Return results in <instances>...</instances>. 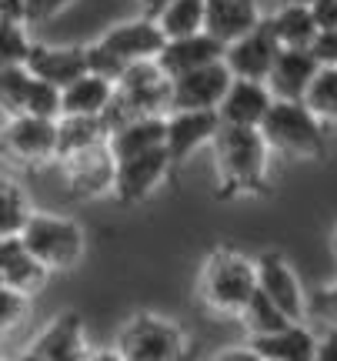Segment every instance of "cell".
<instances>
[{
	"mask_svg": "<svg viewBox=\"0 0 337 361\" xmlns=\"http://www.w3.org/2000/svg\"><path fill=\"white\" fill-rule=\"evenodd\" d=\"M217 197H264L271 191V147L254 128H221L210 144Z\"/></svg>",
	"mask_w": 337,
	"mask_h": 361,
	"instance_id": "obj_1",
	"label": "cell"
},
{
	"mask_svg": "<svg viewBox=\"0 0 337 361\" xmlns=\"http://www.w3.org/2000/svg\"><path fill=\"white\" fill-rule=\"evenodd\" d=\"M194 291L210 314L237 322V314L244 311L250 295L257 291L254 258L231 245L210 247L204 255V261H201V268H197Z\"/></svg>",
	"mask_w": 337,
	"mask_h": 361,
	"instance_id": "obj_2",
	"label": "cell"
},
{
	"mask_svg": "<svg viewBox=\"0 0 337 361\" xmlns=\"http://www.w3.org/2000/svg\"><path fill=\"white\" fill-rule=\"evenodd\" d=\"M114 348L124 361H191L194 341L177 318L160 311H134L117 328Z\"/></svg>",
	"mask_w": 337,
	"mask_h": 361,
	"instance_id": "obj_3",
	"label": "cell"
},
{
	"mask_svg": "<svg viewBox=\"0 0 337 361\" xmlns=\"http://www.w3.org/2000/svg\"><path fill=\"white\" fill-rule=\"evenodd\" d=\"M20 241L27 251L44 264L47 274H67L80 268V261L87 258V231L77 218H67L57 211H37L27 218Z\"/></svg>",
	"mask_w": 337,
	"mask_h": 361,
	"instance_id": "obj_4",
	"label": "cell"
},
{
	"mask_svg": "<svg viewBox=\"0 0 337 361\" xmlns=\"http://www.w3.org/2000/svg\"><path fill=\"white\" fill-rule=\"evenodd\" d=\"M260 137L267 141L271 154L287 157V161H324L331 151V141L321 130V124L314 121V114L304 104H284L274 101L264 124H260Z\"/></svg>",
	"mask_w": 337,
	"mask_h": 361,
	"instance_id": "obj_5",
	"label": "cell"
},
{
	"mask_svg": "<svg viewBox=\"0 0 337 361\" xmlns=\"http://www.w3.org/2000/svg\"><path fill=\"white\" fill-rule=\"evenodd\" d=\"M0 161L20 171H40L47 164H57V121H40L27 114L4 117Z\"/></svg>",
	"mask_w": 337,
	"mask_h": 361,
	"instance_id": "obj_6",
	"label": "cell"
},
{
	"mask_svg": "<svg viewBox=\"0 0 337 361\" xmlns=\"http://www.w3.org/2000/svg\"><path fill=\"white\" fill-rule=\"evenodd\" d=\"M254 271H257V291L284 314L287 322H307V291L300 284L298 268L291 264L284 251H277V247L257 251Z\"/></svg>",
	"mask_w": 337,
	"mask_h": 361,
	"instance_id": "obj_7",
	"label": "cell"
},
{
	"mask_svg": "<svg viewBox=\"0 0 337 361\" xmlns=\"http://www.w3.org/2000/svg\"><path fill=\"white\" fill-rule=\"evenodd\" d=\"M221 121L214 111H170L164 117V154L170 161L174 178L181 174L197 151L214 144Z\"/></svg>",
	"mask_w": 337,
	"mask_h": 361,
	"instance_id": "obj_8",
	"label": "cell"
},
{
	"mask_svg": "<svg viewBox=\"0 0 337 361\" xmlns=\"http://www.w3.org/2000/svg\"><path fill=\"white\" fill-rule=\"evenodd\" d=\"M167 180H174V171H170V161L164 154V147H160V151H151V154L117 161L110 197L120 207H137L144 201H151Z\"/></svg>",
	"mask_w": 337,
	"mask_h": 361,
	"instance_id": "obj_9",
	"label": "cell"
},
{
	"mask_svg": "<svg viewBox=\"0 0 337 361\" xmlns=\"http://www.w3.org/2000/svg\"><path fill=\"white\" fill-rule=\"evenodd\" d=\"M57 168H61L64 188L74 201H101V197H110V191H114L117 161L107 151V144L64 157V161H57Z\"/></svg>",
	"mask_w": 337,
	"mask_h": 361,
	"instance_id": "obj_10",
	"label": "cell"
},
{
	"mask_svg": "<svg viewBox=\"0 0 337 361\" xmlns=\"http://www.w3.org/2000/svg\"><path fill=\"white\" fill-rule=\"evenodd\" d=\"M101 51H107L120 67L141 64V61H157V54L164 47V34L157 30V24L151 17H130L120 24H110L94 40Z\"/></svg>",
	"mask_w": 337,
	"mask_h": 361,
	"instance_id": "obj_11",
	"label": "cell"
},
{
	"mask_svg": "<svg viewBox=\"0 0 337 361\" xmlns=\"http://www.w3.org/2000/svg\"><path fill=\"white\" fill-rule=\"evenodd\" d=\"M27 351L40 355L44 361H84L91 351L84 314L80 311H57L51 322L30 338Z\"/></svg>",
	"mask_w": 337,
	"mask_h": 361,
	"instance_id": "obj_12",
	"label": "cell"
},
{
	"mask_svg": "<svg viewBox=\"0 0 337 361\" xmlns=\"http://www.w3.org/2000/svg\"><path fill=\"white\" fill-rule=\"evenodd\" d=\"M231 80L234 78L224 67V61L197 67L184 78H174L170 80V111H214L217 114Z\"/></svg>",
	"mask_w": 337,
	"mask_h": 361,
	"instance_id": "obj_13",
	"label": "cell"
},
{
	"mask_svg": "<svg viewBox=\"0 0 337 361\" xmlns=\"http://www.w3.org/2000/svg\"><path fill=\"white\" fill-rule=\"evenodd\" d=\"M24 67L30 78L64 90L87 74V54H84V44H44V40H34Z\"/></svg>",
	"mask_w": 337,
	"mask_h": 361,
	"instance_id": "obj_14",
	"label": "cell"
},
{
	"mask_svg": "<svg viewBox=\"0 0 337 361\" xmlns=\"http://www.w3.org/2000/svg\"><path fill=\"white\" fill-rule=\"evenodd\" d=\"M277 54H281V47H277L271 27H267V17H264L260 27H254L250 34H244L241 40L224 47V67L231 71L234 80H257V84H264L274 61H277Z\"/></svg>",
	"mask_w": 337,
	"mask_h": 361,
	"instance_id": "obj_15",
	"label": "cell"
},
{
	"mask_svg": "<svg viewBox=\"0 0 337 361\" xmlns=\"http://www.w3.org/2000/svg\"><path fill=\"white\" fill-rule=\"evenodd\" d=\"M267 13L260 11L257 0H204V34L214 37L221 47L241 40L260 27Z\"/></svg>",
	"mask_w": 337,
	"mask_h": 361,
	"instance_id": "obj_16",
	"label": "cell"
},
{
	"mask_svg": "<svg viewBox=\"0 0 337 361\" xmlns=\"http://www.w3.org/2000/svg\"><path fill=\"white\" fill-rule=\"evenodd\" d=\"M271 90L267 84L257 80H231V87L224 94L221 107H217V121L221 128H254L264 124V117L271 111Z\"/></svg>",
	"mask_w": 337,
	"mask_h": 361,
	"instance_id": "obj_17",
	"label": "cell"
},
{
	"mask_svg": "<svg viewBox=\"0 0 337 361\" xmlns=\"http://www.w3.org/2000/svg\"><path fill=\"white\" fill-rule=\"evenodd\" d=\"M317 61L311 57V51H281L274 61L271 74H267V90L274 101L284 104H304V94L317 78Z\"/></svg>",
	"mask_w": 337,
	"mask_h": 361,
	"instance_id": "obj_18",
	"label": "cell"
},
{
	"mask_svg": "<svg viewBox=\"0 0 337 361\" xmlns=\"http://www.w3.org/2000/svg\"><path fill=\"white\" fill-rule=\"evenodd\" d=\"M47 281H51V274L27 251V245L20 241V234L0 238V284H4V288L34 298L37 291L47 288Z\"/></svg>",
	"mask_w": 337,
	"mask_h": 361,
	"instance_id": "obj_19",
	"label": "cell"
},
{
	"mask_svg": "<svg viewBox=\"0 0 337 361\" xmlns=\"http://www.w3.org/2000/svg\"><path fill=\"white\" fill-rule=\"evenodd\" d=\"M224 61V47L208 34H194V37H177V40H164V47L157 54V67L167 74L170 80L184 78L197 67H208Z\"/></svg>",
	"mask_w": 337,
	"mask_h": 361,
	"instance_id": "obj_20",
	"label": "cell"
},
{
	"mask_svg": "<svg viewBox=\"0 0 337 361\" xmlns=\"http://www.w3.org/2000/svg\"><path fill=\"white\" fill-rule=\"evenodd\" d=\"M247 345L257 351L260 361H314L317 335L307 322H294L264 338H247Z\"/></svg>",
	"mask_w": 337,
	"mask_h": 361,
	"instance_id": "obj_21",
	"label": "cell"
},
{
	"mask_svg": "<svg viewBox=\"0 0 337 361\" xmlns=\"http://www.w3.org/2000/svg\"><path fill=\"white\" fill-rule=\"evenodd\" d=\"M160 147H164V117H130L107 134V151L114 154V161L151 154Z\"/></svg>",
	"mask_w": 337,
	"mask_h": 361,
	"instance_id": "obj_22",
	"label": "cell"
},
{
	"mask_svg": "<svg viewBox=\"0 0 337 361\" xmlns=\"http://www.w3.org/2000/svg\"><path fill=\"white\" fill-rule=\"evenodd\" d=\"M114 101V84L97 74H84L61 90V117H104Z\"/></svg>",
	"mask_w": 337,
	"mask_h": 361,
	"instance_id": "obj_23",
	"label": "cell"
},
{
	"mask_svg": "<svg viewBox=\"0 0 337 361\" xmlns=\"http://www.w3.org/2000/svg\"><path fill=\"white\" fill-rule=\"evenodd\" d=\"M267 27L281 51H311L317 37L314 17L304 4H277V11L267 13Z\"/></svg>",
	"mask_w": 337,
	"mask_h": 361,
	"instance_id": "obj_24",
	"label": "cell"
},
{
	"mask_svg": "<svg viewBox=\"0 0 337 361\" xmlns=\"http://www.w3.org/2000/svg\"><path fill=\"white\" fill-rule=\"evenodd\" d=\"M304 107L314 114L327 134V141L337 144V67H321L314 84L304 94Z\"/></svg>",
	"mask_w": 337,
	"mask_h": 361,
	"instance_id": "obj_25",
	"label": "cell"
},
{
	"mask_svg": "<svg viewBox=\"0 0 337 361\" xmlns=\"http://www.w3.org/2000/svg\"><path fill=\"white\" fill-rule=\"evenodd\" d=\"M107 144V128L101 117H57V161Z\"/></svg>",
	"mask_w": 337,
	"mask_h": 361,
	"instance_id": "obj_26",
	"label": "cell"
},
{
	"mask_svg": "<svg viewBox=\"0 0 337 361\" xmlns=\"http://www.w3.org/2000/svg\"><path fill=\"white\" fill-rule=\"evenodd\" d=\"M154 24L164 34V40L204 34V0H170L154 17Z\"/></svg>",
	"mask_w": 337,
	"mask_h": 361,
	"instance_id": "obj_27",
	"label": "cell"
},
{
	"mask_svg": "<svg viewBox=\"0 0 337 361\" xmlns=\"http://www.w3.org/2000/svg\"><path fill=\"white\" fill-rule=\"evenodd\" d=\"M34 214V204H30V194L0 171V238H13V234L24 231L27 218Z\"/></svg>",
	"mask_w": 337,
	"mask_h": 361,
	"instance_id": "obj_28",
	"label": "cell"
},
{
	"mask_svg": "<svg viewBox=\"0 0 337 361\" xmlns=\"http://www.w3.org/2000/svg\"><path fill=\"white\" fill-rule=\"evenodd\" d=\"M237 322H241V328H244L247 338H264V335H274V331L287 328V324H294V322H287L284 314L274 308L260 291L250 295V301L244 305V311L237 314Z\"/></svg>",
	"mask_w": 337,
	"mask_h": 361,
	"instance_id": "obj_29",
	"label": "cell"
},
{
	"mask_svg": "<svg viewBox=\"0 0 337 361\" xmlns=\"http://www.w3.org/2000/svg\"><path fill=\"white\" fill-rule=\"evenodd\" d=\"M30 44H34V37L27 34L24 20L0 17V71L24 67L27 54H30Z\"/></svg>",
	"mask_w": 337,
	"mask_h": 361,
	"instance_id": "obj_30",
	"label": "cell"
},
{
	"mask_svg": "<svg viewBox=\"0 0 337 361\" xmlns=\"http://www.w3.org/2000/svg\"><path fill=\"white\" fill-rule=\"evenodd\" d=\"M34 78L27 74V67H11L0 71V114L4 117H20L30 97Z\"/></svg>",
	"mask_w": 337,
	"mask_h": 361,
	"instance_id": "obj_31",
	"label": "cell"
},
{
	"mask_svg": "<svg viewBox=\"0 0 337 361\" xmlns=\"http://www.w3.org/2000/svg\"><path fill=\"white\" fill-rule=\"evenodd\" d=\"M307 324L337 331V281L307 291Z\"/></svg>",
	"mask_w": 337,
	"mask_h": 361,
	"instance_id": "obj_32",
	"label": "cell"
},
{
	"mask_svg": "<svg viewBox=\"0 0 337 361\" xmlns=\"http://www.w3.org/2000/svg\"><path fill=\"white\" fill-rule=\"evenodd\" d=\"M27 314H30V298L0 284V338L17 331L27 322Z\"/></svg>",
	"mask_w": 337,
	"mask_h": 361,
	"instance_id": "obj_33",
	"label": "cell"
},
{
	"mask_svg": "<svg viewBox=\"0 0 337 361\" xmlns=\"http://www.w3.org/2000/svg\"><path fill=\"white\" fill-rule=\"evenodd\" d=\"M24 114L27 117H40V121H57V117H61V90L34 78V87H30Z\"/></svg>",
	"mask_w": 337,
	"mask_h": 361,
	"instance_id": "obj_34",
	"label": "cell"
},
{
	"mask_svg": "<svg viewBox=\"0 0 337 361\" xmlns=\"http://www.w3.org/2000/svg\"><path fill=\"white\" fill-rule=\"evenodd\" d=\"M74 4H77V0H24L20 20H24V27L51 24V20H57L64 11H70Z\"/></svg>",
	"mask_w": 337,
	"mask_h": 361,
	"instance_id": "obj_35",
	"label": "cell"
},
{
	"mask_svg": "<svg viewBox=\"0 0 337 361\" xmlns=\"http://www.w3.org/2000/svg\"><path fill=\"white\" fill-rule=\"evenodd\" d=\"M311 57L317 67H337V30H321L311 44Z\"/></svg>",
	"mask_w": 337,
	"mask_h": 361,
	"instance_id": "obj_36",
	"label": "cell"
},
{
	"mask_svg": "<svg viewBox=\"0 0 337 361\" xmlns=\"http://www.w3.org/2000/svg\"><path fill=\"white\" fill-rule=\"evenodd\" d=\"M307 11H311V17H314L317 34H321V30H337V0H314Z\"/></svg>",
	"mask_w": 337,
	"mask_h": 361,
	"instance_id": "obj_37",
	"label": "cell"
},
{
	"mask_svg": "<svg viewBox=\"0 0 337 361\" xmlns=\"http://www.w3.org/2000/svg\"><path fill=\"white\" fill-rule=\"evenodd\" d=\"M210 361H260L257 351L250 348V345H227V348H217L210 355Z\"/></svg>",
	"mask_w": 337,
	"mask_h": 361,
	"instance_id": "obj_38",
	"label": "cell"
},
{
	"mask_svg": "<svg viewBox=\"0 0 337 361\" xmlns=\"http://www.w3.org/2000/svg\"><path fill=\"white\" fill-rule=\"evenodd\" d=\"M314 361H337V331H327V335L317 338Z\"/></svg>",
	"mask_w": 337,
	"mask_h": 361,
	"instance_id": "obj_39",
	"label": "cell"
},
{
	"mask_svg": "<svg viewBox=\"0 0 337 361\" xmlns=\"http://www.w3.org/2000/svg\"><path fill=\"white\" fill-rule=\"evenodd\" d=\"M20 13H24V0H0V17L20 20Z\"/></svg>",
	"mask_w": 337,
	"mask_h": 361,
	"instance_id": "obj_40",
	"label": "cell"
},
{
	"mask_svg": "<svg viewBox=\"0 0 337 361\" xmlns=\"http://www.w3.org/2000/svg\"><path fill=\"white\" fill-rule=\"evenodd\" d=\"M84 361H124V358H120V355H117V348L110 345V348H91Z\"/></svg>",
	"mask_w": 337,
	"mask_h": 361,
	"instance_id": "obj_41",
	"label": "cell"
},
{
	"mask_svg": "<svg viewBox=\"0 0 337 361\" xmlns=\"http://www.w3.org/2000/svg\"><path fill=\"white\" fill-rule=\"evenodd\" d=\"M137 4H141V13H144V17H151V20H154V17L164 11V7H167L170 0H137Z\"/></svg>",
	"mask_w": 337,
	"mask_h": 361,
	"instance_id": "obj_42",
	"label": "cell"
},
{
	"mask_svg": "<svg viewBox=\"0 0 337 361\" xmlns=\"http://www.w3.org/2000/svg\"><path fill=\"white\" fill-rule=\"evenodd\" d=\"M4 361H44L40 358V355H34V351H17V355H13V358H4Z\"/></svg>",
	"mask_w": 337,
	"mask_h": 361,
	"instance_id": "obj_43",
	"label": "cell"
},
{
	"mask_svg": "<svg viewBox=\"0 0 337 361\" xmlns=\"http://www.w3.org/2000/svg\"><path fill=\"white\" fill-rule=\"evenodd\" d=\"M331 251H334V258H337V228L331 231Z\"/></svg>",
	"mask_w": 337,
	"mask_h": 361,
	"instance_id": "obj_44",
	"label": "cell"
},
{
	"mask_svg": "<svg viewBox=\"0 0 337 361\" xmlns=\"http://www.w3.org/2000/svg\"><path fill=\"white\" fill-rule=\"evenodd\" d=\"M277 4H304V7H311L314 0H277Z\"/></svg>",
	"mask_w": 337,
	"mask_h": 361,
	"instance_id": "obj_45",
	"label": "cell"
},
{
	"mask_svg": "<svg viewBox=\"0 0 337 361\" xmlns=\"http://www.w3.org/2000/svg\"><path fill=\"white\" fill-rule=\"evenodd\" d=\"M0 361H4V355H0Z\"/></svg>",
	"mask_w": 337,
	"mask_h": 361,
	"instance_id": "obj_46",
	"label": "cell"
}]
</instances>
